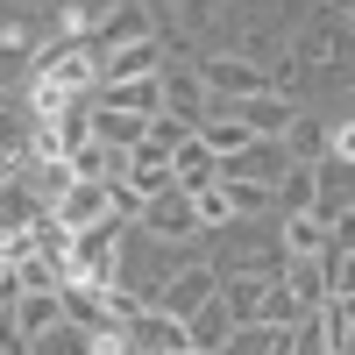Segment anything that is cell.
Masks as SVG:
<instances>
[{"mask_svg": "<svg viewBox=\"0 0 355 355\" xmlns=\"http://www.w3.org/2000/svg\"><path fill=\"white\" fill-rule=\"evenodd\" d=\"M121 227H128V220H114V214L85 220L78 242H71V256H64V284H114V270H121V249H128Z\"/></svg>", "mask_w": 355, "mask_h": 355, "instance_id": "1", "label": "cell"}, {"mask_svg": "<svg viewBox=\"0 0 355 355\" xmlns=\"http://www.w3.org/2000/svg\"><path fill=\"white\" fill-rule=\"evenodd\" d=\"M192 71L206 78V93H214V100H249V93H270V64H256V57H234V50L192 57Z\"/></svg>", "mask_w": 355, "mask_h": 355, "instance_id": "2", "label": "cell"}, {"mask_svg": "<svg viewBox=\"0 0 355 355\" xmlns=\"http://www.w3.org/2000/svg\"><path fill=\"white\" fill-rule=\"evenodd\" d=\"M28 78H50L64 93H100V50L93 43H50V50H36Z\"/></svg>", "mask_w": 355, "mask_h": 355, "instance_id": "3", "label": "cell"}, {"mask_svg": "<svg viewBox=\"0 0 355 355\" xmlns=\"http://www.w3.org/2000/svg\"><path fill=\"white\" fill-rule=\"evenodd\" d=\"M121 334H128V348H135V355H192V341H185V320H178V313H164L157 299L142 306V313L128 320Z\"/></svg>", "mask_w": 355, "mask_h": 355, "instance_id": "4", "label": "cell"}, {"mask_svg": "<svg viewBox=\"0 0 355 355\" xmlns=\"http://www.w3.org/2000/svg\"><path fill=\"white\" fill-rule=\"evenodd\" d=\"M150 299L164 306V313H199L206 299H220V263H185V270H171L164 277V291H150Z\"/></svg>", "mask_w": 355, "mask_h": 355, "instance_id": "5", "label": "cell"}, {"mask_svg": "<svg viewBox=\"0 0 355 355\" xmlns=\"http://www.w3.org/2000/svg\"><path fill=\"white\" fill-rule=\"evenodd\" d=\"M135 227H150L157 242H192L199 234V206H192V192H157V199H142V220Z\"/></svg>", "mask_w": 355, "mask_h": 355, "instance_id": "6", "label": "cell"}, {"mask_svg": "<svg viewBox=\"0 0 355 355\" xmlns=\"http://www.w3.org/2000/svg\"><path fill=\"white\" fill-rule=\"evenodd\" d=\"M220 107H234V121H242L256 142H284V128H291V93H249V100H220Z\"/></svg>", "mask_w": 355, "mask_h": 355, "instance_id": "7", "label": "cell"}, {"mask_svg": "<svg viewBox=\"0 0 355 355\" xmlns=\"http://www.w3.org/2000/svg\"><path fill=\"white\" fill-rule=\"evenodd\" d=\"M64 227H85V220H100V214H114V185L107 178H71L64 192H57V206H50Z\"/></svg>", "mask_w": 355, "mask_h": 355, "instance_id": "8", "label": "cell"}, {"mask_svg": "<svg viewBox=\"0 0 355 355\" xmlns=\"http://www.w3.org/2000/svg\"><path fill=\"white\" fill-rule=\"evenodd\" d=\"M164 64H171L164 36H142V43H121V50H100V85L107 78H157Z\"/></svg>", "mask_w": 355, "mask_h": 355, "instance_id": "9", "label": "cell"}, {"mask_svg": "<svg viewBox=\"0 0 355 355\" xmlns=\"http://www.w3.org/2000/svg\"><path fill=\"white\" fill-rule=\"evenodd\" d=\"M214 107V93H206V78L192 64H164V114H178L185 128H199V114Z\"/></svg>", "mask_w": 355, "mask_h": 355, "instance_id": "10", "label": "cell"}, {"mask_svg": "<svg viewBox=\"0 0 355 355\" xmlns=\"http://www.w3.org/2000/svg\"><path fill=\"white\" fill-rule=\"evenodd\" d=\"M121 185L135 192V199H157V192H171V150H157L150 135L128 150V164H121Z\"/></svg>", "mask_w": 355, "mask_h": 355, "instance_id": "11", "label": "cell"}, {"mask_svg": "<svg viewBox=\"0 0 355 355\" xmlns=\"http://www.w3.org/2000/svg\"><path fill=\"white\" fill-rule=\"evenodd\" d=\"M171 185L199 199L206 185H220V157H214V150H206V142H199V135H185V142H178V150H171Z\"/></svg>", "mask_w": 355, "mask_h": 355, "instance_id": "12", "label": "cell"}, {"mask_svg": "<svg viewBox=\"0 0 355 355\" xmlns=\"http://www.w3.org/2000/svg\"><path fill=\"white\" fill-rule=\"evenodd\" d=\"M220 206H227V220H277V185H263V178H220Z\"/></svg>", "mask_w": 355, "mask_h": 355, "instance_id": "13", "label": "cell"}, {"mask_svg": "<svg viewBox=\"0 0 355 355\" xmlns=\"http://www.w3.org/2000/svg\"><path fill=\"white\" fill-rule=\"evenodd\" d=\"M64 327H78V334H114L121 327L107 313V284H64Z\"/></svg>", "mask_w": 355, "mask_h": 355, "instance_id": "14", "label": "cell"}, {"mask_svg": "<svg viewBox=\"0 0 355 355\" xmlns=\"http://www.w3.org/2000/svg\"><path fill=\"white\" fill-rule=\"evenodd\" d=\"M277 277L291 284L299 313H320V306L334 299V291H327V256H291V263H277Z\"/></svg>", "mask_w": 355, "mask_h": 355, "instance_id": "15", "label": "cell"}, {"mask_svg": "<svg viewBox=\"0 0 355 355\" xmlns=\"http://www.w3.org/2000/svg\"><path fill=\"white\" fill-rule=\"evenodd\" d=\"M192 135H199V142H206V150H214L220 164H227V157H242L249 142H256V135H249L242 121H234V107H220V100H214V107L199 114V128H192Z\"/></svg>", "mask_w": 355, "mask_h": 355, "instance_id": "16", "label": "cell"}, {"mask_svg": "<svg viewBox=\"0 0 355 355\" xmlns=\"http://www.w3.org/2000/svg\"><path fill=\"white\" fill-rule=\"evenodd\" d=\"M93 100L100 107H121V114H164V71L157 78H107Z\"/></svg>", "mask_w": 355, "mask_h": 355, "instance_id": "17", "label": "cell"}, {"mask_svg": "<svg viewBox=\"0 0 355 355\" xmlns=\"http://www.w3.org/2000/svg\"><path fill=\"white\" fill-rule=\"evenodd\" d=\"M277 256H327V220L320 214H277Z\"/></svg>", "mask_w": 355, "mask_h": 355, "instance_id": "18", "label": "cell"}, {"mask_svg": "<svg viewBox=\"0 0 355 355\" xmlns=\"http://www.w3.org/2000/svg\"><path fill=\"white\" fill-rule=\"evenodd\" d=\"M327 142H334V128L327 121H320V114H291V128H284V142H277V150L291 157V164H320V157H327Z\"/></svg>", "mask_w": 355, "mask_h": 355, "instance_id": "19", "label": "cell"}, {"mask_svg": "<svg viewBox=\"0 0 355 355\" xmlns=\"http://www.w3.org/2000/svg\"><path fill=\"white\" fill-rule=\"evenodd\" d=\"M277 214H320V164H284L277 171Z\"/></svg>", "mask_w": 355, "mask_h": 355, "instance_id": "20", "label": "cell"}, {"mask_svg": "<svg viewBox=\"0 0 355 355\" xmlns=\"http://www.w3.org/2000/svg\"><path fill=\"white\" fill-rule=\"evenodd\" d=\"M15 327H21V341L64 327V291H21V299H15Z\"/></svg>", "mask_w": 355, "mask_h": 355, "instance_id": "21", "label": "cell"}, {"mask_svg": "<svg viewBox=\"0 0 355 355\" xmlns=\"http://www.w3.org/2000/svg\"><path fill=\"white\" fill-rule=\"evenodd\" d=\"M93 135L107 142V150H135V142L150 135V114H121V107H100L93 100Z\"/></svg>", "mask_w": 355, "mask_h": 355, "instance_id": "22", "label": "cell"}, {"mask_svg": "<svg viewBox=\"0 0 355 355\" xmlns=\"http://www.w3.org/2000/svg\"><path fill=\"white\" fill-rule=\"evenodd\" d=\"M142 36H157V28H150V15H142L135 0H121V8H107L100 43H93V50H121V43H142Z\"/></svg>", "mask_w": 355, "mask_h": 355, "instance_id": "23", "label": "cell"}, {"mask_svg": "<svg viewBox=\"0 0 355 355\" xmlns=\"http://www.w3.org/2000/svg\"><path fill=\"white\" fill-rule=\"evenodd\" d=\"M277 341H284V327H270V320H234L214 355H277Z\"/></svg>", "mask_w": 355, "mask_h": 355, "instance_id": "24", "label": "cell"}, {"mask_svg": "<svg viewBox=\"0 0 355 355\" xmlns=\"http://www.w3.org/2000/svg\"><path fill=\"white\" fill-rule=\"evenodd\" d=\"M64 164H71V178H107V185H114V178H121V164H128V150H107V142L93 135V142H78Z\"/></svg>", "mask_w": 355, "mask_h": 355, "instance_id": "25", "label": "cell"}, {"mask_svg": "<svg viewBox=\"0 0 355 355\" xmlns=\"http://www.w3.org/2000/svg\"><path fill=\"white\" fill-rule=\"evenodd\" d=\"M227 327H234V313H227L220 299H206L199 313H185V341H192V348H220Z\"/></svg>", "mask_w": 355, "mask_h": 355, "instance_id": "26", "label": "cell"}, {"mask_svg": "<svg viewBox=\"0 0 355 355\" xmlns=\"http://www.w3.org/2000/svg\"><path fill=\"white\" fill-rule=\"evenodd\" d=\"M28 242H36V256H50V263H64V256H71V242H78V227H64V220H57L50 206H43V214L28 220Z\"/></svg>", "mask_w": 355, "mask_h": 355, "instance_id": "27", "label": "cell"}, {"mask_svg": "<svg viewBox=\"0 0 355 355\" xmlns=\"http://www.w3.org/2000/svg\"><path fill=\"white\" fill-rule=\"evenodd\" d=\"M21 355H93V334H78V327H50V334H36Z\"/></svg>", "mask_w": 355, "mask_h": 355, "instance_id": "28", "label": "cell"}, {"mask_svg": "<svg viewBox=\"0 0 355 355\" xmlns=\"http://www.w3.org/2000/svg\"><path fill=\"white\" fill-rule=\"evenodd\" d=\"M15 277H21V291H64V263H50V256H21Z\"/></svg>", "mask_w": 355, "mask_h": 355, "instance_id": "29", "label": "cell"}, {"mask_svg": "<svg viewBox=\"0 0 355 355\" xmlns=\"http://www.w3.org/2000/svg\"><path fill=\"white\" fill-rule=\"evenodd\" d=\"M263 320H270V327H291V320H306V313H299V299H291V284H284V277H270V291H263Z\"/></svg>", "mask_w": 355, "mask_h": 355, "instance_id": "30", "label": "cell"}, {"mask_svg": "<svg viewBox=\"0 0 355 355\" xmlns=\"http://www.w3.org/2000/svg\"><path fill=\"white\" fill-rule=\"evenodd\" d=\"M334 50H341V28H334V21H320L313 36L299 43V57H306V64H334Z\"/></svg>", "mask_w": 355, "mask_h": 355, "instance_id": "31", "label": "cell"}, {"mask_svg": "<svg viewBox=\"0 0 355 355\" xmlns=\"http://www.w3.org/2000/svg\"><path fill=\"white\" fill-rule=\"evenodd\" d=\"M327 291H334V299H355V256L327 249Z\"/></svg>", "mask_w": 355, "mask_h": 355, "instance_id": "32", "label": "cell"}, {"mask_svg": "<svg viewBox=\"0 0 355 355\" xmlns=\"http://www.w3.org/2000/svg\"><path fill=\"white\" fill-rule=\"evenodd\" d=\"M327 249H341V256L355 249V199H348V206H334V214H327Z\"/></svg>", "mask_w": 355, "mask_h": 355, "instance_id": "33", "label": "cell"}, {"mask_svg": "<svg viewBox=\"0 0 355 355\" xmlns=\"http://www.w3.org/2000/svg\"><path fill=\"white\" fill-rule=\"evenodd\" d=\"M185 135H192V128L178 121V114H150V142H157V150H178Z\"/></svg>", "mask_w": 355, "mask_h": 355, "instance_id": "34", "label": "cell"}, {"mask_svg": "<svg viewBox=\"0 0 355 355\" xmlns=\"http://www.w3.org/2000/svg\"><path fill=\"white\" fill-rule=\"evenodd\" d=\"M28 341H21V327H15V306H0V355H21Z\"/></svg>", "mask_w": 355, "mask_h": 355, "instance_id": "35", "label": "cell"}, {"mask_svg": "<svg viewBox=\"0 0 355 355\" xmlns=\"http://www.w3.org/2000/svg\"><path fill=\"white\" fill-rule=\"evenodd\" d=\"M327 157H334V164H355V121H341V128H334V142H327Z\"/></svg>", "mask_w": 355, "mask_h": 355, "instance_id": "36", "label": "cell"}, {"mask_svg": "<svg viewBox=\"0 0 355 355\" xmlns=\"http://www.w3.org/2000/svg\"><path fill=\"white\" fill-rule=\"evenodd\" d=\"M341 21H348V28H355V0H341Z\"/></svg>", "mask_w": 355, "mask_h": 355, "instance_id": "37", "label": "cell"}, {"mask_svg": "<svg viewBox=\"0 0 355 355\" xmlns=\"http://www.w3.org/2000/svg\"><path fill=\"white\" fill-rule=\"evenodd\" d=\"M348 256H355V249H348Z\"/></svg>", "mask_w": 355, "mask_h": 355, "instance_id": "38", "label": "cell"}]
</instances>
